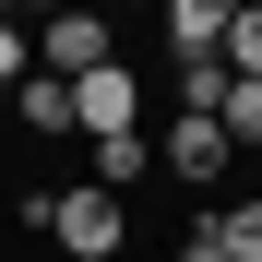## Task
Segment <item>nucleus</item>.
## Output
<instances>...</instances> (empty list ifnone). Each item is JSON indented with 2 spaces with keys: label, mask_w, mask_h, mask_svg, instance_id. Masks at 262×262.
I'll list each match as a JSON object with an SVG mask.
<instances>
[{
  "label": "nucleus",
  "mask_w": 262,
  "mask_h": 262,
  "mask_svg": "<svg viewBox=\"0 0 262 262\" xmlns=\"http://www.w3.org/2000/svg\"><path fill=\"white\" fill-rule=\"evenodd\" d=\"M24 227H48L60 262H119L131 214H119V191H36V203H24Z\"/></svg>",
  "instance_id": "nucleus-1"
},
{
  "label": "nucleus",
  "mask_w": 262,
  "mask_h": 262,
  "mask_svg": "<svg viewBox=\"0 0 262 262\" xmlns=\"http://www.w3.org/2000/svg\"><path fill=\"white\" fill-rule=\"evenodd\" d=\"M72 131H96V143H107V131H143V83H131V60H96V72L72 83Z\"/></svg>",
  "instance_id": "nucleus-2"
},
{
  "label": "nucleus",
  "mask_w": 262,
  "mask_h": 262,
  "mask_svg": "<svg viewBox=\"0 0 262 262\" xmlns=\"http://www.w3.org/2000/svg\"><path fill=\"white\" fill-rule=\"evenodd\" d=\"M227 155H238V143H227L214 119H191V107H179V119L155 131V167H167L179 191H203V179H227Z\"/></svg>",
  "instance_id": "nucleus-3"
},
{
  "label": "nucleus",
  "mask_w": 262,
  "mask_h": 262,
  "mask_svg": "<svg viewBox=\"0 0 262 262\" xmlns=\"http://www.w3.org/2000/svg\"><path fill=\"white\" fill-rule=\"evenodd\" d=\"M96 60H119V48H107V12H60V24H36V72H48V83H83Z\"/></svg>",
  "instance_id": "nucleus-4"
},
{
  "label": "nucleus",
  "mask_w": 262,
  "mask_h": 262,
  "mask_svg": "<svg viewBox=\"0 0 262 262\" xmlns=\"http://www.w3.org/2000/svg\"><path fill=\"white\" fill-rule=\"evenodd\" d=\"M227 24H238V0H179L167 12V48L179 60H227Z\"/></svg>",
  "instance_id": "nucleus-5"
},
{
  "label": "nucleus",
  "mask_w": 262,
  "mask_h": 262,
  "mask_svg": "<svg viewBox=\"0 0 262 262\" xmlns=\"http://www.w3.org/2000/svg\"><path fill=\"white\" fill-rule=\"evenodd\" d=\"M143 167H155V143H143V131H107V143H96V191H131Z\"/></svg>",
  "instance_id": "nucleus-6"
},
{
  "label": "nucleus",
  "mask_w": 262,
  "mask_h": 262,
  "mask_svg": "<svg viewBox=\"0 0 262 262\" xmlns=\"http://www.w3.org/2000/svg\"><path fill=\"white\" fill-rule=\"evenodd\" d=\"M12 119H24V131H72V83H48V72H36L24 96H12Z\"/></svg>",
  "instance_id": "nucleus-7"
},
{
  "label": "nucleus",
  "mask_w": 262,
  "mask_h": 262,
  "mask_svg": "<svg viewBox=\"0 0 262 262\" xmlns=\"http://www.w3.org/2000/svg\"><path fill=\"white\" fill-rule=\"evenodd\" d=\"M203 227H214L227 262H262V203H227V214H203Z\"/></svg>",
  "instance_id": "nucleus-8"
},
{
  "label": "nucleus",
  "mask_w": 262,
  "mask_h": 262,
  "mask_svg": "<svg viewBox=\"0 0 262 262\" xmlns=\"http://www.w3.org/2000/svg\"><path fill=\"white\" fill-rule=\"evenodd\" d=\"M214 131H227V143H262V83H238V72H227V107H214Z\"/></svg>",
  "instance_id": "nucleus-9"
},
{
  "label": "nucleus",
  "mask_w": 262,
  "mask_h": 262,
  "mask_svg": "<svg viewBox=\"0 0 262 262\" xmlns=\"http://www.w3.org/2000/svg\"><path fill=\"white\" fill-rule=\"evenodd\" d=\"M24 83H36V36L0 12V96H24Z\"/></svg>",
  "instance_id": "nucleus-10"
},
{
  "label": "nucleus",
  "mask_w": 262,
  "mask_h": 262,
  "mask_svg": "<svg viewBox=\"0 0 262 262\" xmlns=\"http://www.w3.org/2000/svg\"><path fill=\"white\" fill-rule=\"evenodd\" d=\"M227 72H238V83H262V12H238V24H227Z\"/></svg>",
  "instance_id": "nucleus-11"
}]
</instances>
